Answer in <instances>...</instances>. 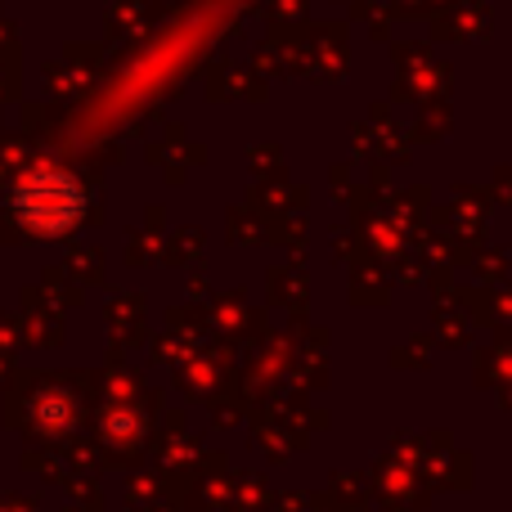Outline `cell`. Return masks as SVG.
Wrapping results in <instances>:
<instances>
[{"label": "cell", "mask_w": 512, "mask_h": 512, "mask_svg": "<svg viewBox=\"0 0 512 512\" xmlns=\"http://www.w3.org/2000/svg\"><path fill=\"white\" fill-rule=\"evenodd\" d=\"M18 207H23V216L32 225H41V230H63V225H72L81 216V189L72 185L68 176L45 171V176H32L23 185Z\"/></svg>", "instance_id": "cell-1"}]
</instances>
